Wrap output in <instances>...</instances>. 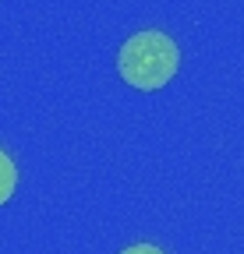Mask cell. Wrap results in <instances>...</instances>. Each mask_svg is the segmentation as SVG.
Segmentation results:
<instances>
[{
  "mask_svg": "<svg viewBox=\"0 0 244 254\" xmlns=\"http://www.w3.org/2000/svg\"><path fill=\"white\" fill-rule=\"evenodd\" d=\"M120 254H163V251L152 247V244H131V247H124Z\"/></svg>",
  "mask_w": 244,
  "mask_h": 254,
  "instance_id": "obj_3",
  "label": "cell"
},
{
  "mask_svg": "<svg viewBox=\"0 0 244 254\" xmlns=\"http://www.w3.org/2000/svg\"><path fill=\"white\" fill-rule=\"evenodd\" d=\"M177 64H180L177 43L166 32L145 28V32H135V36L120 46L117 71L128 85H135L142 92H152V88H163L177 74Z\"/></svg>",
  "mask_w": 244,
  "mask_h": 254,
  "instance_id": "obj_1",
  "label": "cell"
},
{
  "mask_svg": "<svg viewBox=\"0 0 244 254\" xmlns=\"http://www.w3.org/2000/svg\"><path fill=\"white\" fill-rule=\"evenodd\" d=\"M14 184H18V173H14V163L11 155L0 148V205H4L11 194H14Z\"/></svg>",
  "mask_w": 244,
  "mask_h": 254,
  "instance_id": "obj_2",
  "label": "cell"
}]
</instances>
